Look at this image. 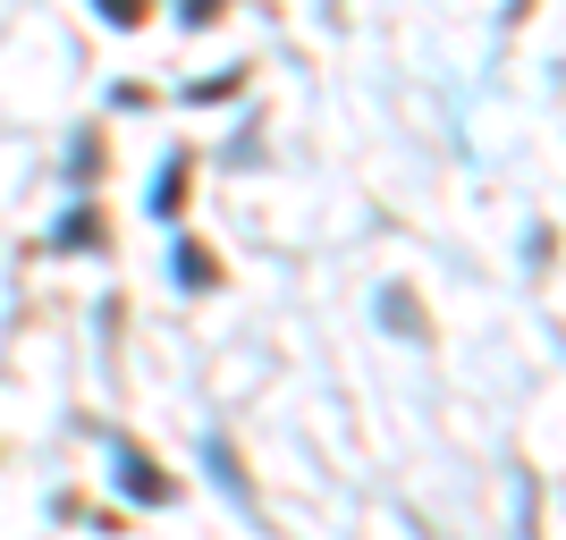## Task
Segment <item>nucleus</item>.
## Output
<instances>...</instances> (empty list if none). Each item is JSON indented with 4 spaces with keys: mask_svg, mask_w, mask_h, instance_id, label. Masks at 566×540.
Segmentation results:
<instances>
[{
    "mask_svg": "<svg viewBox=\"0 0 566 540\" xmlns=\"http://www.w3.org/2000/svg\"><path fill=\"white\" fill-rule=\"evenodd\" d=\"M118 473H127V490H136V498H169V481L153 465H118Z\"/></svg>",
    "mask_w": 566,
    "mask_h": 540,
    "instance_id": "f257e3e1",
    "label": "nucleus"
}]
</instances>
